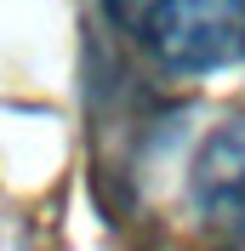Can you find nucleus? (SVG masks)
<instances>
[{
  "label": "nucleus",
  "mask_w": 245,
  "mask_h": 251,
  "mask_svg": "<svg viewBox=\"0 0 245 251\" xmlns=\"http://www.w3.org/2000/svg\"><path fill=\"white\" fill-rule=\"evenodd\" d=\"M194 200L211 228L245 246V120H222L194 160Z\"/></svg>",
  "instance_id": "f03ea898"
},
{
  "label": "nucleus",
  "mask_w": 245,
  "mask_h": 251,
  "mask_svg": "<svg viewBox=\"0 0 245 251\" xmlns=\"http://www.w3.org/2000/svg\"><path fill=\"white\" fill-rule=\"evenodd\" d=\"M103 12L177 75H211L245 57V0H103Z\"/></svg>",
  "instance_id": "f257e3e1"
}]
</instances>
